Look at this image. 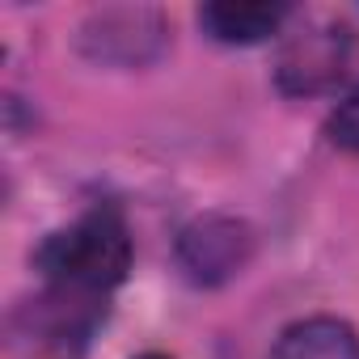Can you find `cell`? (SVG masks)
<instances>
[{"instance_id":"cell-6","label":"cell","mask_w":359,"mask_h":359,"mask_svg":"<svg viewBox=\"0 0 359 359\" xmlns=\"http://www.w3.org/2000/svg\"><path fill=\"white\" fill-rule=\"evenodd\" d=\"M283 18H287L283 5H233V0L203 5V13H199L203 30L220 43H262L266 34H275L283 26Z\"/></svg>"},{"instance_id":"cell-8","label":"cell","mask_w":359,"mask_h":359,"mask_svg":"<svg viewBox=\"0 0 359 359\" xmlns=\"http://www.w3.org/2000/svg\"><path fill=\"white\" fill-rule=\"evenodd\" d=\"M140 359H169V355H140Z\"/></svg>"},{"instance_id":"cell-4","label":"cell","mask_w":359,"mask_h":359,"mask_svg":"<svg viewBox=\"0 0 359 359\" xmlns=\"http://www.w3.org/2000/svg\"><path fill=\"white\" fill-rule=\"evenodd\" d=\"M81 47L93 60L140 64L161 47V22L148 9H110L89 18V26L81 30Z\"/></svg>"},{"instance_id":"cell-5","label":"cell","mask_w":359,"mask_h":359,"mask_svg":"<svg viewBox=\"0 0 359 359\" xmlns=\"http://www.w3.org/2000/svg\"><path fill=\"white\" fill-rule=\"evenodd\" d=\"M271 359H359V338L338 317H309L279 334Z\"/></svg>"},{"instance_id":"cell-1","label":"cell","mask_w":359,"mask_h":359,"mask_svg":"<svg viewBox=\"0 0 359 359\" xmlns=\"http://www.w3.org/2000/svg\"><path fill=\"white\" fill-rule=\"evenodd\" d=\"M39 266L60 292H106L123 283L131 266V237L123 216L114 208L81 216L64 233L47 237V245L39 250Z\"/></svg>"},{"instance_id":"cell-3","label":"cell","mask_w":359,"mask_h":359,"mask_svg":"<svg viewBox=\"0 0 359 359\" xmlns=\"http://www.w3.org/2000/svg\"><path fill=\"white\" fill-rule=\"evenodd\" d=\"M254 254V229L237 216H199L177 237V266L191 283L216 287L233 279Z\"/></svg>"},{"instance_id":"cell-2","label":"cell","mask_w":359,"mask_h":359,"mask_svg":"<svg viewBox=\"0 0 359 359\" xmlns=\"http://www.w3.org/2000/svg\"><path fill=\"white\" fill-rule=\"evenodd\" d=\"M351 55H355V39L342 22H309L279 51V68H275L279 89L321 93L334 81H342V72L351 68Z\"/></svg>"},{"instance_id":"cell-7","label":"cell","mask_w":359,"mask_h":359,"mask_svg":"<svg viewBox=\"0 0 359 359\" xmlns=\"http://www.w3.org/2000/svg\"><path fill=\"white\" fill-rule=\"evenodd\" d=\"M330 140H334L338 148L359 152V89L330 114Z\"/></svg>"}]
</instances>
